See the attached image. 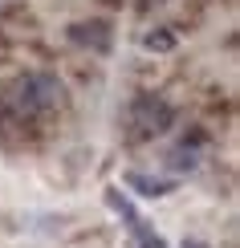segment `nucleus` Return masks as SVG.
<instances>
[{
    "mask_svg": "<svg viewBox=\"0 0 240 248\" xmlns=\"http://www.w3.org/2000/svg\"><path fill=\"white\" fill-rule=\"evenodd\" d=\"M61 102H65V86L53 74H25L16 81V90H13V110L25 114V118L45 114V110L61 106Z\"/></svg>",
    "mask_w": 240,
    "mask_h": 248,
    "instance_id": "nucleus-1",
    "label": "nucleus"
},
{
    "mask_svg": "<svg viewBox=\"0 0 240 248\" xmlns=\"http://www.w3.org/2000/svg\"><path fill=\"white\" fill-rule=\"evenodd\" d=\"M106 208H110L114 216H122V220H127V232H130L134 248H167V240H163V236L151 228L147 220H143L139 212H134V203H130V200H127V195H122L118 187H106Z\"/></svg>",
    "mask_w": 240,
    "mask_h": 248,
    "instance_id": "nucleus-2",
    "label": "nucleus"
},
{
    "mask_svg": "<svg viewBox=\"0 0 240 248\" xmlns=\"http://www.w3.org/2000/svg\"><path fill=\"white\" fill-rule=\"evenodd\" d=\"M175 110L167 106L163 98L155 94H139L130 106V126H134V139H151V134H163L167 126H171Z\"/></svg>",
    "mask_w": 240,
    "mask_h": 248,
    "instance_id": "nucleus-3",
    "label": "nucleus"
},
{
    "mask_svg": "<svg viewBox=\"0 0 240 248\" xmlns=\"http://www.w3.org/2000/svg\"><path fill=\"white\" fill-rule=\"evenodd\" d=\"M127 183L130 191L147 195V200H159V195H171L175 191V179H167V175H143V171H127Z\"/></svg>",
    "mask_w": 240,
    "mask_h": 248,
    "instance_id": "nucleus-4",
    "label": "nucleus"
},
{
    "mask_svg": "<svg viewBox=\"0 0 240 248\" xmlns=\"http://www.w3.org/2000/svg\"><path fill=\"white\" fill-rule=\"evenodd\" d=\"M69 37H74L78 45H94V49H106V45H110V29H106V20L74 25V29H69Z\"/></svg>",
    "mask_w": 240,
    "mask_h": 248,
    "instance_id": "nucleus-5",
    "label": "nucleus"
},
{
    "mask_svg": "<svg viewBox=\"0 0 240 248\" xmlns=\"http://www.w3.org/2000/svg\"><path fill=\"white\" fill-rule=\"evenodd\" d=\"M200 142H179V147L171 151V167H179V171H192V167H200Z\"/></svg>",
    "mask_w": 240,
    "mask_h": 248,
    "instance_id": "nucleus-6",
    "label": "nucleus"
},
{
    "mask_svg": "<svg viewBox=\"0 0 240 248\" xmlns=\"http://www.w3.org/2000/svg\"><path fill=\"white\" fill-rule=\"evenodd\" d=\"M143 45H147V49H171L175 37L171 33H147V37H143Z\"/></svg>",
    "mask_w": 240,
    "mask_h": 248,
    "instance_id": "nucleus-7",
    "label": "nucleus"
},
{
    "mask_svg": "<svg viewBox=\"0 0 240 248\" xmlns=\"http://www.w3.org/2000/svg\"><path fill=\"white\" fill-rule=\"evenodd\" d=\"M183 248H208V244H200V240H192V244H183Z\"/></svg>",
    "mask_w": 240,
    "mask_h": 248,
    "instance_id": "nucleus-8",
    "label": "nucleus"
}]
</instances>
